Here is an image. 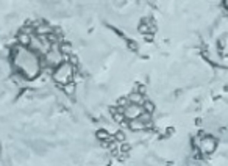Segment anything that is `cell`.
<instances>
[{"instance_id": "cell-2", "label": "cell", "mask_w": 228, "mask_h": 166, "mask_svg": "<svg viewBox=\"0 0 228 166\" xmlns=\"http://www.w3.org/2000/svg\"><path fill=\"white\" fill-rule=\"evenodd\" d=\"M72 77H74V66L67 61H64V63H61L55 71H53V74H52V78L58 83V85H61V86H66L67 83H72Z\"/></svg>"}, {"instance_id": "cell-4", "label": "cell", "mask_w": 228, "mask_h": 166, "mask_svg": "<svg viewBox=\"0 0 228 166\" xmlns=\"http://www.w3.org/2000/svg\"><path fill=\"white\" fill-rule=\"evenodd\" d=\"M142 113H144L142 105H134V104H130V105H127V107L123 108V116H125L127 119H130V121L137 119Z\"/></svg>"}, {"instance_id": "cell-17", "label": "cell", "mask_w": 228, "mask_h": 166, "mask_svg": "<svg viewBox=\"0 0 228 166\" xmlns=\"http://www.w3.org/2000/svg\"><path fill=\"white\" fill-rule=\"evenodd\" d=\"M130 151H131V146L123 143V144H122V147H120V152H122V154H128Z\"/></svg>"}, {"instance_id": "cell-1", "label": "cell", "mask_w": 228, "mask_h": 166, "mask_svg": "<svg viewBox=\"0 0 228 166\" xmlns=\"http://www.w3.org/2000/svg\"><path fill=\"white\" fill-rule=\"evenodd\" d=\"M13 56L17 69L28 80H33L39 74V58L34 55V52L25 50L23 47H17L13 50Z\"/></svg>"}, {"instance_id": "cell-13", "label": "cell", "mask_w": 228, "mask_h": 166, "mask_svg": "<svg viewBox=\"0 0 228 166\" xmlns=\"http://www.w3.org/2000/svg\"><path fill=\"white\" fill-rule=\"evenodd\" d=\"M127 47H128L131 52H136V50H137V42L133 41V39H130V41H127Z\"/></svg>"}, {"instance_id": "cell-18", "label": "cell", "mask_w": 228, "mask_h": 166, "mask_svg": "<svg viewBox=\"0 0 228 166\" xmlns=\"http://www.w3.org/2000/svg\"><path fill=\"white\" fill-rule=\"evenodd\" d=\"M69 60H70V64H72V66H74V64H78V56H75L74 53L69 56Z\"/></svg>"}, {"instance_id": "cell-3", "label": "cell", "mask_w": 228, "mask_h": 166, "mask_svg": "<svg viewBox=\"0 0 228 166\" xmlns=\"http://www.w3.org/2000/svg\"><path fill=\"white\" fill-rule=\"evenodd\" d=\"M197 147H199L200 152H203V154H213V152L216 151V147H217V140L213 138V137H203V138L199 141V146H197Z\"/></svg>"}, {"instance_id": "cell-20", "label": "cell", "mask_w": 228, "mask_h": 166, "mask_svg": "<svg viewBox=\"0 0 228 166\" xmlns=\"http://www.w3.org/2000/svg\"><path fill=\"white\" fill-rule=\"evenodd\" d=\"M145 41L147 42H152L153 41V35H145Z\"/></svg>"}, {"instance_id": "cell-21", "label": "cell", "mask_w": 228, "mask_h": 166, "mask_svg": "<svg viewBox=\"0 0 228 166\" xmlns=\"http://www.w3.org/2000/svg\"><path fill=\"white\" fill-rule=\"evenodd\" d=\"M225 6H227V9H228V0H227V2H225Z\"/></svg>"}, {"instance_id": "cell-11", "label": "cell", "mask_w": 228, "mask_h": 166, "mask_svg": "<svg viewBox=\"0 0 228 166\" xmlns=\"http://www.w3.org/2000/svg\"><path fill=\"white\" fill-rule=\"evenodd\" d=\"M142 110L145 111V113H153V110H155V105L152 104V102H148V100H145L144 104H142Z\"/></svg>"}, {"instance_id": "cell-19", "label": "cell", "mask_w": 228, "mask_h": 166, "mask_svg": "<svg viewBox=\"0 0 228 166\" xmlns=\"http://www.w3.org/2000/svg\"><path fill=\"white\" fill-rule=\"evenodd\" d=\"M136 89H137L136 93H139V94H144V93H145V86H144V85H137Z\"/></svg>"}, {"instance_id": "cell-7", "label": "cell", "mask_w": 228, "mask_h": 166, "mask_svg": "<svg viewBox=\"0 0 228 166\" xmlns=\"http://www.w3.org/2000/svg\"><path fill=\"white\" fill-rule=\"evenodd\" d=\"M60 53H61L63 56H70V55H72V44L67 42V41L61 42V46H60Z\"/></svg>"}, {"instance_id": "cell-5", "label": "cell", "mask_w": 228, "mask_h": 166, "mask_svg": "<svg viewBox=\"0 0 228 166\" xmlns=\"http://www.w3.org/2000/svg\"><path fill=\"white\" fill-rule=\"evenodd\" d=\"M45 61H47L49 66L58 67L61 63H64V56H63L60 52H56V50H50V52L45 53Z\"/></svg>"}, {"instance_id": "cell-10", "label": "cell", "mask_w": 228, "mask_h": 166, "mask_svg": "<svg viewBox=\"0 0 228 166\" xmlns=\"http://www.w3.org/2000/svg\"><path fill=\"white\" fill-rule=\"evenodd\" d=\"M96 137H97V140H100V141H106V140L111 138V135H110L106 130H99V132L96 133Z\"/></svg>"}, {"instance_id": "cell-9", "label": "cell", "mask_w": 228, "mask_h": 166, "mask_svg": "<svg viewBox=\"0 0 228 166\" xmlns=\"http://www.w3.org/2000/svg\"><path fill=\"white\" fill-rule=\"evenodd\" d=\"M128 127H130L133 132H137V130H142V129H145V124H142L139 119H134V121H130Z\"/></svg>"}, {"instance_id": "cell-6", "label": "cell", "mask_w": 228, "mask_h": 166, "mask_svg": "<svg viewBox=\"0 0 228 166\" xmlns=\"http://www.w3.org/2000/svg\"><path fill=\"white\" fill-rule=\"evenodd\" d=\"M31 41H33V36H31V35H28V33H22V31H20V35H19V44H20L22 47H28V46H31Z\"/></svg>"}, {"instance_id": "cell-12", "label": "cell", "mask_w": 228, "mask_h": 166, "mask_svg": "<svg viewBox=\"0 0 228 166\" xmlns=\"http://www.w3.org/2000/svg\"><path fill=\"white\" fill-rule=\"evenodd\" d=\"M137 119H139V121H141L142 124H145V126H147V124H148V122L152 121V115H150V113H145V111H144V113H142V115H141V116H139Z\"/></svg>"}, {"instance_id": "cell-8", "label": "cell", "mask_w": 228, "mask_h": 166, "mask_svg": "<svg viewBox=\"0 0 228 166\" xmlns=\"http://www.w3.org/2000/svg\"><path fill=\"white\" fill-rule=\"evenodd\" d=\"M128 102H131V104H134V105H142L145 100H144V97H142V94H139V93H131L130 96H128Z\"/></svg>"}, {"instance_id": "cell-15", "label": "cell", "mask_w": 228, "mask_h": 166, "mask_svg": "<svg viewBox=\"0 0 228 166\" xmlns=\"http://www.w3.org/2000/svg\"><path fill=\"white\" fill-rule=\"evenodd\" d=\"M127 104H128V97H120L117 100V107H120V108H125Z\"/></svg>"}, {"instance_id": "cell-14", "label": "cell", "mask_w": 228, "mask_h": 166, "mask_svg": "<svg viewBox=\"0 0 228 166\" xmlns=\"http://www.w3.org/2000/svg\"><path fill=\"white\" fill-rule=\"evenodd\" d=\"M63 89H64L67 94H72V93L75 91V85H74V82H72V83H67L66 86H63Z\"/></svg>"}, {"instance_id": "cell-16", "label": "cell", "mask_w": 228, "mask_h": 166, "mask_svg": "<svg viewBox=\"0 0 228 166\" xmlns=\"http://www.w3.org/2000/svg\"><path fill=\"white\" fill-rule=\"evenodd\" d=\"M114 140H116V141H120V143L125 141V133H123V132H116V133H114Z\"/></svg>"}]
</instances>
